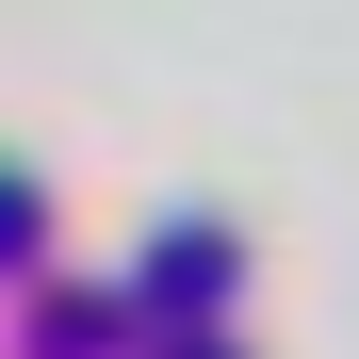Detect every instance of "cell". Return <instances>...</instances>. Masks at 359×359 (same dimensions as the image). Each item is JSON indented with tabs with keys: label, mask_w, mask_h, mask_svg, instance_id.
Masks as SVG:
<instances>
[{
	"label": "cell",
	"mask_w": 359,
	"mask_h": 359,
	"mask_svg": "<svg viewBox=\"0 0 359 359\" xmlns=\"http://www.w3.org/2000/svg\"><path fill=\"white\" fill-rule=\"evenodd\" d=\"M147 311H229V229H163L147 245Z\"/></svg>",
	"instance_id": "obj_1"
},
{
	"label": "cell",
	"mask_w": 359,
	"mask_h": 359,
	"mask_svg": "<svg viewBox=\"0 0 359 359\" xmlns=\"http://www.w3.org/2000/svg\"><path fill=\"white\" fill-rule=\"evenodd\" d=\"M196 359H229V343H196Z\"/></svg>",
	"instance_id": "obj_2"
}]
</instances>
